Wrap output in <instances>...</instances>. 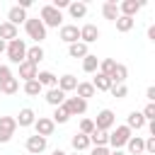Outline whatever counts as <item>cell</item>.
Instances as JSON below:
<instances>
[{
    "mask_svg": "<svg viewBox=\"0 0 155 155\" xmlns=\"http://www.w3.org/2000/svg\"><path fill=\"white\" fill-rule=\"evenodd\" d=\"M5 53H7V61H10V63L19 65V63L27 58V44H24V39H12V41H7Z\"/></svg>",
    "mask_w": 155,
    "mask_h": 155,
    "instance_id": "cell-1",
    "label": "cell"
},
{
    "mask_svg": "<svg viewBox=\"0 0 155 155\" xmlns=\"http://www.w3.org/2000/svg\"><path fill=\"white\" fill-rule=\"evenodd\" d=\"M24 29H27L29 39H34V41L41 46V41L46 39V27H44V22H41L39 17H27V22H24Z\"/></svg>",
    "mask_w": 155,
    "mask_h": 155,
    "instance_id": "cell-2",
    "label": "cell"
},
{
    "mask_svg": "<svg viewBox=\"0 0 155 155\" xmlns=\"http://www.w3.org/2000/svg\"><path fill=\"white\" fill-rule=\"evenodd\" d=\"M131 136H133V131H131L126 124H124V126H116V128L109 133V143H107V145H111L114 150H121V148L128 143Z\"/></svg>",
    "mask_w": 155,
    "mask_h": 155,
    "instance_id": "cell-3",
    "label": "cell"
},
{
    "mask_svg": "<svg viewBox=\"0 0 155 155\" xmlns=\"http://www.w3.org/2000/svg\"><path fill=\"white\" fill-rule=\"evenodd\" d=\"M39 19L44 22L46 29H48V27H63V15H61L56 7H51V5H44V7H41Z\"/></svg>",
    "mask_w": 155,
    "mask_h": 155,
    "instance_id": "cell-4",
    "label": "cell"
},
{
    "mask_svg": "<svg viewBox=\"0 0 155 155\" xmlns=\"http://www.w3.org/2000/svg\"><path fill=\"white\" fill-rule=\"evenodd\" d=\"M114 124H116V116H114L111 109H102L97 114V119H94V128L97 131H107L109 133V128H114Z\"/></svg>",
    "mask_w": 155,
    "mask_h": 155,
    "instance_id": "cell-5",
    "label": "cell"
},
{
    "mask_svg": "<svg viewBox=\"0 0 155 155\" xmlns=\"http://www.w3.org/2000/svg\"><path fill=\"white\" fill-rule=\"evenodd\" d=\"M15 131H17V121H15V116H0V143L12 140Z\"/></svg>",
    "mask_w": 155,
    "mask_h": 155,
    "instance_id": "cell-6",
    "label": "cell"
},
{
    "mask_svg": "<svg viewBox=\"0 0 155 155\" xmlns=\"http://www.w3.org/2000/svg\"><path fill=\"white\" fill-rule=\"evenodd\" d=\"M63 109H65L70 116H80V114H85V111H87V102H85V99H80V97H65Z\"/></svg>",
    "mask_w": 155,
    "mask_h": 155,
    "instance_id": "cell-7",
    "label": "cell"
},
{
    "mask_svg": "<svg viewBox=\"0 0 155 155\" xmlns=\"http://www.w3.org/2000/svg\"><path fill=\"white\" fill-rule=\"evenodd\" d=\"M58 36H61V41H65V44L70 46V44L80 41V27H78V24H63Z\"/></svg>",
    "mask_w": 155,
    "mask_h": 155,
    "instance_id": "cell-8",
    "label": "cell"
},
{
    "mask_svg": "<svg viewBox=\"0 0 155 155\" xmlns=\"http://www.w3.org/2000/svg\"><path fill=\"white\" fill-rule=\"evenodd\" d=\"M34 128H36V136H44V138H48V136L53 133L56 124L51 121V116H36V121H34Z\"/></svg>",
    "mask_w": 155,
    "mask_h": 155,
    "instance_id": "cell-9",
    "label": "cell"
},
{
    "mask_svg": "<svg viewBox=\"0 0 155 155\" xmlns=\"http://www.w3.org/2000/svg\"><path fill=\"white\" fill-rule=\"evenodd\" d=\"M46 145H48V140H46L44 136H29V138H27V143H24L27 153H31V155L44 153V150H46Z\"/></svg>",
    "mask_w": 155,
    "mask_h": 155,
    "instance_id": "cell-10",
    "label": "cell"
},
{
    "mask_svg": "<svg viewBox=\"0 0 155 155\" xmlns=\"http://www.w3.org/2000/svg\"><path fill=\"white\" fill-rule=\"evenodd\" d=\"M99 39V29L94 27V24H82L80 27V41L87 46V44H94Z\"/></svg>",
    "mask_w": 155,
    "mask_h": 155,
    "instance_id": "cell-11",
    "label": "cell"
},
{
    "mask_svg": "<svg viewBox=\"0 0 155 155\" xmlns=\"http://www.w3.org/2000/svg\"><path fill=\"white\" fill-rule=\"evenodd\" d=\"M143 7V2H136V0H124V2H119V15H124V17H136L138 15V10Z\"/></svg>",
    "mask_w": 155,
    "mask_h": 155,
    "instance_id": "cell-12",
    "label": "cell"
},
{
    "mask_svg": "<svg viewBox=\"0 0 155 155\" xmlns=\"http://www.w3.org/2000/svg\"><path fill=\"white\" fill-rule=\"evenodd\" d=\"M126 78H128V68H126L124 63H116V65H114V70L109 73L111 85H126Z\"/></svg>",
    "mask_w": 155,
    "mask_h": 155,
    "instance_id": "cell-13",
    "label": "cell"
},
{
    "mask_svg": "<svg viewBox=\"0 0 155 155\" xmlns=\"http://www.w3.org/2000/svg\"><path fill=\"white\" fill-rule=\"evenodd\" d=\"M15 121H17V126L27 128V126H34V121H36V114H34V109L24 107V109H19V114L15 116Z\"/></svg>",
    "mask_w": 155,
    "mask_h": 155,
    "instance_id": "cell-14",
    "label": "cell"
},
{
    "mask_svg": "<svg viewBox=\"0 0 155 155\" xmlns=\"http://www.w3.org/2000/svg\"><path fill=\"white\" fill-rule=\"evenodd\" d=\"M36 65L34 63H29V61H22L19 63V78L24 80V82H29V80H36Z\"/></svg>",
    "mask_w": 155,
    "mask_h": 155,
    "instance_id": "cell-15",
    "label": "cell"
},
{
    "mask_svg": "<svg viewBox=\"0 0 155 155\" xmlns=\"http://www.w3.org/2000/svg\"><path fill=\"white\" fill-rule=\"evenodd\" d=\"M36 82H39L41 87H48V90H51V87L58 85V78H56L51 70H39V73H36Z\"/></svg>",
    "mask_w": 155,
    "mask_h": 155,
    "instance_id": "cell-16",
    "label": "cell"
},
{
    "mask_svg": "<svg viewBox=\"0 0 155 155\" xmlns=\"http://www.w3.org/2000/svg\"><path fill=\"white\" fill-rule=\"evenodd\" d=\"M102 15H104V19L116 22V19H119V5H116V0H107V2L102 5Z\"/></svg>",
    "mask_w": 155,
    "mask_h": 155,
    "instance_id": "cell-17",
    "label": "cell"
},
{
    "mask_svg": "<svg viewBox=\"0 0 155 155\" xmlns=\"http://www.w3.org/2000/svg\"><path fill=\"white\" fill-rule=\"evenodd\" d=\"M145 124H148V121L143 119V114H140V111H131V114L126 116V126H128L131 131H140Z\"/></svg>",
    "mask_w": 155,
    "mask_h": 155,
    "instance_id": "cell-18",
    "label": "cell"
},
{
    "mask_svg": "<svg viewBox=\"0 0 155 155\" xmlns=\"http://www.w3.org/2000/svg\"><path fill=\"white\" fill-rule=\"evenodd\" d=\"M0 39L2 41H12V39H19V31L15 24L10 22H0Z\"/></svg>",
    "mask_w": 155,
    "mask_h": 155,
    "instance_id": "cell-19",
    "label": "cell"
},
{
    "mask_svg": "<svg viewBox=\"0 0 155 155\" xmlns=\"http://www.w3.org/2000/svg\"><path fill=\"white\" fill-rule=\"evenodd\" d=\"M7 22L15 24V27H17V24H24V22H27V12H24L22 7H17V5L10 7V12H7Z\"/></svg>",
    "mask_w": 155,
    "mask_h": 155,
    "instance_id": "cell-20",
    "label": "cell"
},
{
    "mask_svg": "<svg viewBox=\"0 0 155 155\" xmlns=\"http://www.w3.org/2000/svg\"><path fill=\"white\" fill-rule=\"evenodd\" d=\"M56 87H58L61 92H73V90L78 87V78L68 73V75H63V78H58V85H56Z\"/></svg>",
    "mask_w": 155,
    "mask_h": 155,
    "instance_id": "cell-21",
    "label": "cell"
},
{
    "mask_svg": "<svg viewBox=\"0 0 155 155\" xmlns=\"http://www.w3.org/2000/svg\"><path fill=\"white\" fill-rule=\"evenodd\" d=\"M24 61H29V63L39 65V61H44V48H41L39 44H34V46H27V58H24Z\"/></svg>",
    "mask_w": 155,
    "mask_h": 155,
    "instance_id": "cell-22",
    "label": "cell"
},
{
    "mask_svg": "<svg viewBox=\"0 0 155 155\" xmlns=\"http://www.w3.org/2000/svg\"><path fill=\"white\" fill-rule=\"evenodd\" d=\"M46 102H48L51 107H61V104L65 102V92H61L58 87H51V90L46 92Z\"/></svg>",
    "mask_w": 155,
    "mask_h": 155,
    "instance_id": "cell-23",
    "label": "cell"
},
{
    "mask_svg": "<svg viewBox=\"0 0 155 155\" xmlns=\"http://www.w3.org/2000/svg\"><path fill=\"white\" fill-rule=\"evenodd\" d=\"M143 140H145V138H140V136H131V138H128V143H126V148H128V155H140V153H145V148H143Z\"/></svg>",
    "mask_w": 155,
    "mask_h": 155,
    "instance_id": "cell-24",
    "label": "cell"
},
{
    "mask_svg": "<svg viewBox=\"0 0 155 155\" xmlns=\"http://www.w3.org/2000/svg\"><path fill=\"white\" fill-rule=\"evenodd\" d=\"M70 145H73V150H75V153H82V150H87V148H90V138H87V136H82V133H75V136L70 138Z\"/></svg>",
    "mask_w": 155,
    "mask_h": 155,
    "instance_id": "cell-25",
    "label": "cell"
},
{
    "mask_svg": "<svg viewBox=\"0 0 155 155\" xmlns=\"http://www.w3.org/2000/svg\"><path fill=\"white\" fill-rule=\"evenodd\" d=\"M68 12H70L73 19H82L87 15V2H70L68 5Z\"/></svg>",
    "mask_w": 155,
    "mask_h": 155,
    "instance_id": "cell-26",
    "label": "cell"
},
{
    "mask_svg": "<svg viewBox=\"0 0 155 155\" xmlns=\"http://www.w3.org/2000/svg\"><path fill=\"white\" fill-rule=\"evenodd\" d=\"M92 87H94V92H97V90H99V92H109V87H111V80H109L107 75L97 73V75H94V80H92Z\"/></svg>",
    "mask_w": 155,
    "mask_h": 155,
    "instance_id": "cell-27",
    "label": "cell"
},
{
    "mask_svg": "<svg viewBox=\"0 0 155 155\" xmlns=\"http://www.w3.org/2000/svg\"><path fill=\"white\" fill-rule=\"evenodd\" d=\"M68 53H70V58H85L90 51H87V46H85L82 41H75V44L68 46Z\"/></svg>",
    "mask_w": 155,
    "mask_h": 155,
    "instance_id": "cell-28",
    "label": "cell"
},
{
    "mask_svg": "<svg viewBox=\"0 0 155 155\" xmlns=\"http://www.w3.org/2000/svg\"><path fill=\"white\" fill-rule=\"evenodd\" d=\"M75 92H78V97L85 99V102H87L90 97H94V87H92V82H78Z\"/></svg>",
    "mask_w": 155,
    "mask_h": 155,
    "instance_id": "cell-29",
    "label": "cell"
},
{
    "mask_svg": "<svg viewBox=\"0 0 155 155\" xmlns=\"http://www.w3.org/2000/svg\"><path fill=\"white\" fill-rule=\"evenodd\" d=\"M87 138H90V145H107V143H109V133H107V131H97V128H94Z\"/></svg>",
    "mask_w": 155,
    "mask_h": 155,
    "instance_id": "cell-30",
    "label": "cell"
},
{
    "mask_svg": "<svg viewBox=\"0 0 155 155\" xmlns=\"http://www.w3.org/2000/svg\"><path fill=\"white\" fill-rule=\"evenodd\" d=\"M97 68H99V58L92 56V53H87V56L82 58V70H85V73H97Z\"/></svg>",
    "mask_w": 155,
    "mask_h": 155,
    "instance_id": "cell-31",
    "label": "cell"
},
{
    "mask_svg": "<svg viewBox=\"0 0 155 155\" xmlns=\"http://www.w3.org/2000/svg\"><path fill=\"white\" fill-rule=\"evenodd\" d=\"M114 24H116V29H119L121 34H126V31H131V29H133L136 19H131V17H124V15H119V19H116Z\"/></svg>",
    "mask_w": 155,
    "mask_h": 155,
    "instance_id": "cell-32",
    "label": "cell"
},
{
    "mask_svg": "<svg viewBox=\"0 0 155 155\" xmlns=\"http://www.w3.org/2000/svg\"><path fill=\"white\" fill-rule=\"evenodd\" d=\"M17 90H19V80H17V78H10V80L0 82V92H2V94H15Z\"/></svg>",
    "mask_w": 155,
    "mask_h": 155,
    "instance_id": "cell-33",
    "label": "cell"
},
{
    "mask_svg": "<svg viewBox=\"0 0 155 155\" xmlns=\"http://www.w3.org/2000/svg\"><path fill=\"white\" fill-rule=\"evenodd\" d=\"M114 65H116V61H114V58H102V61H99L97 73H102V75H107V78H109V73L114 70Z\"/></svg>",
    "mask_w": 155,
    "mask_h": 155,
    "instance_id": "cell-34",
    "label": "cell"
},
{
    "mask_svg": "<svg viewBox=\"0 0 155 155\" xmlns=\"http://www.w3.org/2000/svg\"><path fill=\"white\" fill-rule=\"evenodd\" d=\"M68 119H70V114H68V111L63 109V104L53 109V116H51V121H53V124H65Z\"/></svg>",
    "mask_w": 155,
    "mask_h": 155,
    "instance_id": "cell-35",
    "label": "cell"
},
{
    "mask_svg": "<svg viewBox=\"0 0 155 155\" xmlns=\"http://www.w3.org/2000/svg\"><path fill=\"white\" fill-rule=\"evenodd\" d=\"M41 92V85L36 82V80H29V82H24V94H29V97H36Z\"/></svg>",
    "mask_w": 155,
    "mask_h": 155,
    "instance_id": "cell-36",
    "label": "cell"
},
{
    "mask_svg": "<svg viewBox=\"0 0 155 155\" xmlns=\"http://www.w3.org/2000/svg\"><path fill=\"white\" fill-rule=\"evenodd\" d=\"M109 92H111L116 99H124V97L128 94V87H126V85H111V87H109Z\"/></svg>",
    "mask_w": 155,
    "mask_h": 155,
    "instance_id": "cell-37",
    "label": "cell"
},
{
    "mask_svg": "<svg viewBox=\"0 0 155 155\" xmlns=\"http://www.w3.org/2000/svg\"><path fill=\"white\" fill-rule=\"evenodd\" d=\"M92 131H94V121H92V119H82V121H80V131H78V133L90 136Z\"/></svg>",
    "mask_w": 155,
    "mask_h": 155,
    "instance_id": "cell-38",
    "label": "cell"
},
{
    "mask_svg": "<svg viewBox=\"0 0 155 155\" xmlns=\"http://www.w3.org/2000/svg\"><path fill=\"white\" fill-rule=\"evenodd\" d=\"M140 114H143V119H145V121H155V102H148V104H145V109H143Z\"/></svg>",
    "mask_w": 155,
    "mask_h": 155,
    "instance_id": "cell-39",
    "label": "cell"
},
{
    "mask_svg": "<svg viewBox=\"0 0 155 155\" xmlns=\"http://www.w3.org/2000/svg\"><path fill=\"white\" fill-rule=\"evenodd\" d=\"M10 78H15L12 70H10V65H0V82H5V80H10Z\"/></svg>",
    "mask_w": 155,
    "mask_h": 155,
    "instance_id": "cell-40",
    "label": "cell"
},
{
    "mask_svg": "<svg viewBox=\"0 0 155 155\" xmlns=\"http://www.w3.org/2000/svg\"><path fill=\"white\" fill-rule=\"evenodd\" d=\"M111 150L107 148V145H92V153L90 155H109Z\"/></svg>",
    "mask_w": 155,
    "mask_h": 155,
    "instance_id": "cell-41",
    "label": "cell"
},
{
    "mask_svg": "<svg viewBox=\"0 0 155 155\" xmlns=\"http://www.w3.org/2000/svg\"><path fill=\"white\" fill-rule=\"evenodd\" d=\"M68 5H70V0H53V2H51V7H56L58 12H61L63 7H68Z\"/></svg>",
    "mask_w": 155,
    "mask_h": 155,
    "instance_id": "cell-42",
    "label": "cell"
},
{
    "mask_svg": "<svg viewBox=\"0 0 155 155\" xmlns=\"http://www.w3.org/2000/svg\"><path fill=\"white\" fill-rule=\"evenodd\" d=\"M145 97H148V102H155V87H153V85L145 90Z\"/></svg>",
    "mask_w": 155,
    "mask_h": 155,
    "instance_id": "cell-43",
    "label": "cell"
},
{
    "mask_svg": "<svg viewBox=\"0 0 155 155\" xmlns=\"http://www.w3.org/2000/svg\"><path fill=\"white\" fill-rule=\"evenodd\" d=\"M17 7H22L24 12H27V7H31V0H19V5Z\"/></svg>",
    "mask_w": 155,
    "mask_h": 155,
    "instance_id": "cell-44",
    "label": "cell"
},
{
    "mask_svg": "<svg viewBox=\"0 0 155 155\" xmlns=\"http://www.w3.org/2000/svg\"><path fill=\"white\" fill-rule=\"evenodd\" d=\"M148 39L155 41V27H148Z\"/></svg>",
    "mask_w": 155,
    "mask_h": 155,
    "instance_id": "cell-45",
    "label": "cell"
},
{
    "mask_svg": "<svg viewBox=\"0 0 155 155\" xmlns=\"http://www.w3.org/2000/svg\"><path fill=\"white\" fill-rule=\"evenodd\" d=\"M5 48H7V41H2V39H0V53H5Z\"/></svg>",
    "mask_w": 155,
    "mask_h": 155,
    "instance_id": "cell-46",
    "label": "cell"
},
{
    "mask_svg": "<svg viewBox=\"0 0 155 155\" xmlns=\"http://www.w3.org/2000/svg\"><path fill=\"white\" fill-rule=\"evenodd\" d=\"M51 155H68V153H63V150H58V148H56V150H53Z\"/></svg>",
    "mask_w": 155,
    "mask_h": 155,
    "instance_id": "cell-47",
    "label": "cell"
},
{
    "mask_svg": "<svg viewBox=\"0 0 155 155\" xmlns=\"http://www.w3.org/2000/svg\"><path fill=\"white\" fill-rule=\"evenodd\" d=\"M109 155H126V153H124V150H111Z\"/></svg>",
    "mask_w": 155,
    "mask_h": 155,
    "instance_id": "cell-48",
    "label": "cell"
},
{
    "mask_svg": "<svg viewBox=\"0 0 155 155\" xmlns=\"http://www.w3.org/2000/svg\"><path fill=\"white\" fill-rule=\"evenodd\" d=\"M73 155H80V153H73Z\"/></svg>",
    "mask_w": 155,
    "mask_h": 155,
    "instance_id": "cell-49",
    "label": "cell"
}]
</instances>
